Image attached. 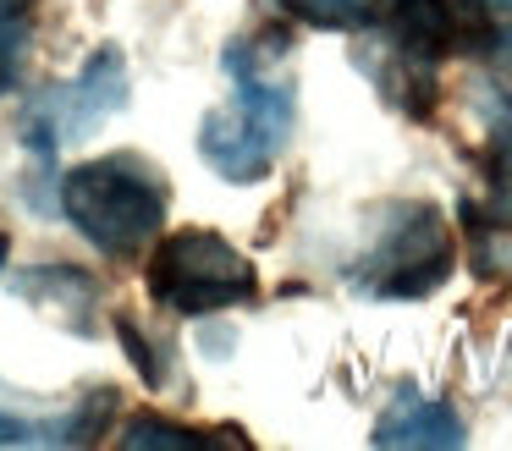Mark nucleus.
I'll list each match as a JSON object with an SVG mask.
<instances>
[{
	"instance_id": "15",
	"label": "nucleus",
	"mask_w": 512,
	"mask_h": 451,
	"mask_svg": "<svg viewBox=\"0 0 512 451\" xmlns=\"http://www.w3.org/2000/svg\"><path fill=\"white\" fill-rule=\"evenodd\" d=\"M496 50H501V55H507V61H512V28H501V33H496Z\"/></svg>"
},
{
	"instance_id": "16",
	"label": "nucleus",
	"mask_w": 512,
	"mask_h": 451,
	"mask_svg": "<svg viewBox=\"0 0 512 451\" xmlns=\"http://www.w3.org/2000/svg\"><path fill=\"white\" fill-rule=\"evenodd\" d=\"M6 259H12V237L0 231V270H6Z\"/></svg>"
},
{
	"instance_id": "7",
	"label": "nucleus",
	"mask_w": 512,
	"mask_h": 451,
	"mask_svg": "<svg viewBox=\"0 0 512 451\" xmlns=\"http://www.w3.org/2000/svg\"><path fill=\"white\" fill-rule=\"evenodd\" d=\"M23 292L34 297L39 308H45L50 319H61L67 330H94V303H100V292H94V275L89 270H72V264H50V270H34L23 281Z\"/></svg>"
},
{
	"instance_id": "10",
	"label": "nucleus",
	"mask_w": 512,
	"mask_h": 451,
	"mask_svg": "<svg viewBox=\"0 0 512 451\" xmlns=\"http://www.w3.org/2000/svg\"><path fill=\"white\" fill-rule=\"evenodd\" d=\"M23 61H28V17L0 11V99L23 83Z\"/></svg>"
},
{
	"instance_id": "9",
	"label": "nucleus",
	"mask_w": 512,
	"mask_h": 451,
	"mask_svg": "<svg viewBox=\"0 0 512 451\" xmlns=\"http://www.w3.org/2000/svg\"><path fill=\"white\" fill-rule=\"evenodd\" d=\"M122 446H155V451H204L215 446V435H199V429H182V424H160V418H133V424L122 429Z\"/></svg>"
},
{
	"instance_id": "13",
	"label": "nucleus",
	"mask_w": 512,
	"mask_h": 451,
	"mask_svg": "<svg viewBox=\"0 0 512 451\" xmlns=\"http://www.w3.org/2000/svg\"><path fill=\"white\" fill-rule=\"evenodd\" d=\"M496 160H501V171L512 176V110H507V121H501V149H496Z\"/></svg>"
},
{
	"instance_id": "11",
	"label": "nucleus",
	"mask_w": 512,
	"mask_h": 451,
	"mask_svg": "<svg viewBox=\"0 0 512 451\" xmlns=\"http://www.w3.org/2000/svg\"><path fill=\"white\" fill-rule=\"evenodd\" d=\"M116 336H122V347L133 352V363H138V374H144V385H160V363H155V352H149V341H144V330H138V319H116Z\"/></svg>"
},
{
	"instance_id": "2",
	"label": "nucleus",
	"mask_w": 512,
	"mask_h": 451,
	"mask_svg": "<svg viewBox=\"0 0 512 451\" xmlns=\"http://www.w3.org/2000/svg\"><path fill=\"white\" fill-rule=\"evenodd\" d=\"M457 242L435 204H386L364 259L353 264V286L369 297H430L452 275Z\"/></svg>"
},
{
	"instance_id": "1",
	"label": "nucleus",
	"mask_w": 512,
	"mask_h": 451,
	"mask_svg": "<svg viewBox=\"0 0 512 451\" xmlns=\"http://www.w3.org/2000/svg\"><path fill=\"white\" fill-rule=\"evenodd\" d=\"M166 204L171 187L138 154H100L83 160L78 171H67L61 182V209L67 220L94 242L100 253H138L149 237L166 231Z\"/></svg>"
},
{
	"instance_id": "4",
	"label": "nucleus",
	"mask_w": 512,
	"mask_h": 451,
	"mask_svg": "<svg viewBox=\"0 0 512 451\" xmlns=\"http://www.w3.org/2000/svg\"><path fill=\"white\" fill-rule=\"evenodd\" d=\"M127 94H133V83H127L122 50H116V44H100L72 83H61V88H50V94L34 99V110H28V121H23L28 149H34L39 160H50L56 143L94 138V132L127 105Z\"/></svg>"
},
{
	"instance_id": "6",
	"label": "nucleus",
	"mask_w": 512,
	"mask_h": 451,
	"mask_svg": "<svg viewBox=\"0 0 512 451\" xmlns=\"http://www.w3.org/2000/svg\"><path fill=\"white\" fill-rule=\"evenodd\" d=\"M375 446H463V418L452 413V402L397 391L375 424Z\"/></svg>"
},
{
	"instance_id": "12",
	"label": "nucleus",
	"mask_w": 512,
	"mask_h": 451,
	"mask_svg": "<svg viewBox=\"0 0 512 451\" xmlns=\"http://www.w3.org/2000/svg\"><path fill=\"white\" fill-rule=\"evenodd\" d=\"M12 440H34V429H28V424H17V418H6V413H0V446H12Z\"/></svg>"
},
{
	"instance_id": "3",
	"label": "nucleus",
	"mask_w": 512,
	"mask_h": 451,
	"mask_svg": "<svg viewBox=\"0 0 512 451\" xmlns=\"http://www.w3.org/2000/svg\"><path fill=\"white\" fill-rule=\"evenodd\" d=\"M149 292L171 314H221L259 292V275L243 248L221 237V231H171L149 259Z\"/></svg>"
},
{
	"instance_id": "14",
	"label": "nucleus",
	"mask_w": 512,
	"mask_h": 451,
	"mask_svg": "<svg viewBox=\"0 0 512 451\" xmlns=\"http://www.w3.org/2000/svg\"><path fill=\"white\" fill-rule=\"evenodd\" d=\"M0 11H17V17H28V11H34V0H0Z\"/></svg>"
},
{
	"instance_id": "8",
	"label": "nucleus",
	"mask_w": 512,
	"mask_h": 451,
	"mask_svg": "<svg viewBox=\"0 0 512 451\" xmlns=\"http://www.w3.org/2000/svg\"><path fill=\"white\" fill-rule=\"evenodd\" d=\"M281 11L309 28H380L391 0H281Z\"/></svg>"
},
{
	"instance_id": "17",
	"label": "nucleus",
	"mask_w": 512,
	"mask_h": 451,
	"mask_svg": "<svg viewBox=\"0 0 512 451\" xmlns=\"http://www.w3.org/2000/svg\"><path fill=\"white\" fill-rule=\"evenodd\" d=\"M479 6H490V11H512V0H479Z\"/></svg>"
},
{
	"instance_id": "5",
	"label": "nucleus",
	"mask_w": 512,
	"mask_h": 451,
	"mask_svg": "<svg viewBox=\"0 0 512 451\" xmlns=\"http://www.w3.org/2000/svg\"><path fill=\"white\" fill-rule=\"evenodd\" d=\"M281 138H270V127L254 110L237 99V105H215L199 127V154L215 176L226 182H265L270 165H276Z\"/></svg>"
}]
</instances>
